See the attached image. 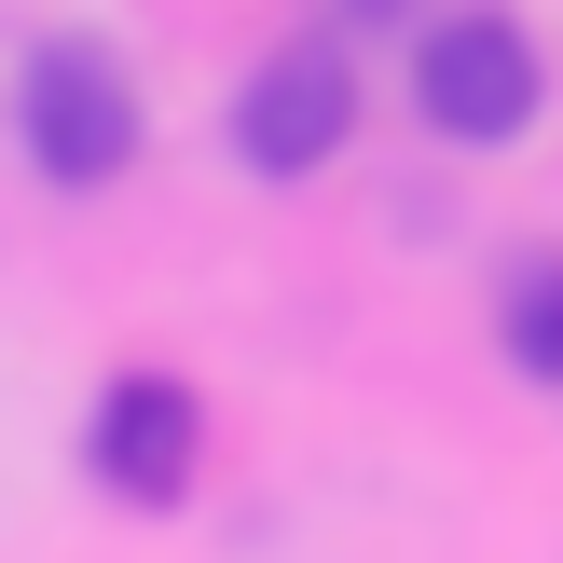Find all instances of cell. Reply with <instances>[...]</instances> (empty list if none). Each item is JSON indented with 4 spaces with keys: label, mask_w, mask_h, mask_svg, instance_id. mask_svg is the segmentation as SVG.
Segmentation results:
<instances>
[{
    "label": "cell",
    "mask_w": 563,
    "mask_h": 563,
    "mask_svg": "<svg viewBox=\"0 0 563 563\" xmlns=\"http://www.w3.org/2000/svg\"><path fill=\"white\" fill-rule=\"evenodd\" d=\"M14 137H27V165H42L55 192H110V179L137 165V137H152V110H137L124 55L69 27V42L27 55V82H14Z\"/></svg>",
    "instance_id": "1"
},
{
    "label": "cell",
    "mask_w": 563,
    "mask_h": 563,
    "mask_svg": "<svg viewBox=\"0 0 563 563\" xmlns=\"http://www.w3.org/2000/svg\"><path fill=\"white\" fill-rule=\"evenodd\" d=\"M537 97H550V69H537V42H522L509 14L412 27V110H427L454 152H509V137L537 124Z\"/></svg>",
    "instance_id": "2"
},
{
    "label": "cell",
    "mask_w": 563,
    "mask_h": 563,
    "mask_svg": "<svg viewBox=\"0 0 563 563\" xmlns=\"http://www.w3.org/2000/svg\"><path fill=\"white\" fill-rule=\"evenodd\" d=\"M357 137V55L344 42H275L234 97V152L247 179H317L330 152Z\"/></svg>",
    "instance_id": "3"
},
{
    "label": "cell",
    "mask_w": 563,
    "mask_h": 563,
    "mask_svg": "<svg viewBox=\"0 0 563 563\" xmlns=\"http://www.w3.org/2000/svg\"><path fill=\"white\" fill-rule=\"evenodd\" d=\"M82 454H97V482L124 495V509H179V495H192V454H207V412H192L179 372H110Z\"/></svg>",
    "instance_id": "4"
},
{
    "label": "cell",
    "mask_w": 563,
    "mask_h": 563,
    "mask_svg": "<svg viewBox=\"0 0 563 563\" xmlns=\"http://www.w3.org/2000/svg\"><path fill=\"white\" fill-rule=\"evenodd\" d=\"M495 344H509V372L563 385V262H550V247L509 275V302H495Z\"/></svg>",
    "instance_id": "5"
},
{
    "label": "cell",
    "mask_w": 563,
    "mask_h": 563,
    "mask_svg": "<svg viewBox=\"0 0 563 563\" xmlns=\"http://www.w3.org/2000/svg\"><path fill=\"white\" fill-rule=\"evenodd\" d=\"M344 14H357V27H412L427 0H344Z\"/></svg>",
    "instance_id": "6"
}]
</instances>
